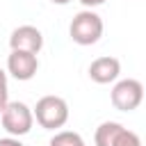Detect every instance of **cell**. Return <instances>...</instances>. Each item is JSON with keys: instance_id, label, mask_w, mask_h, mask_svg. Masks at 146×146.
<instances>
[{"instance_id": "obj_14", "label": "cell", "mask_w": 146, "mask_h": 146, "mask_svg": "<svg viewBox=\"0 0 146 146\" xmlns=\"http://www.w3.org/2000/svg\"><path fill=\"white\" fill-rule=\"evenodd\" d=\"M78 146H87V144H84V141H82V144H78Z\"/></svg>"}, {"instance_id": "obj_4", "label": "cell", "mask_w": 146, "mask_h": 146, "mask_svg": "<svg viewBox=\"0 0 146 146\" xmlns=\"http://www.w3.org/2000/svg\"><path fill=\"white\" fill-rule=\"evenodd\" d=\"M96 146H141V137L135 130H128L123 123L103 121L94 135Z\"/></svg>"}, {"instance_id": "obj_7", "label": "cell", "mask_w": 146, "mask_h": 146, "mask_svg": "<svg viewBox=\"0 0 146 146\" xmlns=\"http://www.w3.org/2000/svg\"><path fill=\"white\" fill-rule=\"evenodd\" d=\"M9 46L11 50H25V52L39 55L43 48V34L34 25H18L9 36Z\"/></svg>"}, {"instance_id": "obj_8", "label": "cell", "mask_w": 146, "mask_h": 146, "mask_svg": "<svg viewBox=\"0 0 146 146\" xmlns=\"http://www.w3.org/2000/svg\"><path fill=\"white\" fill-rule=\"evenodd\" d=\"M119 73H121V62H119L116 57H110V55L96 57V59L89 64V78H91L96 84L116 82V80H119Z\"/></svg>"}, {"instance_id": "obj_1", "label": "cell", "mask_w": 146, "mask_h": 146, "mask_svg": "<svg viewBox=\"0 0 146 146\" xmlns=\"http://www.w3.org/2000/svg\"><path fill=\"white\" fill-rule=\"evenodd\" d=\"M32 116L46 130L64 128L68 121V103L62 96H41L32 110Z\"/></svg>"}, {"instance_id": "obj_11", "label": "cell", "mask_w": 146, "mask_h": 146, "mask_svg": "<svg viewBox=\"0 0 146 146\" xmlns=\"http://www.w3.org/2000/svg\"><path fill=\"white\" fill-rule=\"evenodd\" d=\"M0 146H23V141L18 137H2L0 139Z\"/></svg>"}, {"instance_id": "obj_10", "label": "cell", "mask_w": 146, "mask_h": 146, "mask_svg": "<svg viewBox=\"0 0 146 146\" xmlns=\"http://www.w3.org/2000/svg\"><path fill=\"white\" fill-rule=\"evenodd\" d=\"M9 103V84H7V73L0 68V112Z\"/></svg>"}, {"instance_id": "obj_9", "label": "cell", "mask_w": 146, "mask_h": 146, "mask_svg": "<svg viewBox=\"0 0 146 146\" xmlns=\"http://www.w3.org/2000/svg\"><path fill=\"white\" fill-rule=\"evenodd\" d=\"M78 144H82V137L78 132H73V130H59V132L52 135V139H50L48 146H78Z\"/></svg>"}, {"instance_id": "obj_2", "label": "cell", "mask_w": 146, "mask_h": 146, "mask_svg": "<svg viewBox=\"0 0 146 146\" xmlns=\"http://www.w3.org/2000/svg\"><path fill=\"white\" fill-rule=\"evenodd\" d=\"M103 18L91 11V9H82L73 16L71 25H68V34L78 46H94L98 43V39L103 36Z\"/></svg>"}, {"instance_id": "obj_5", "label": "cell", "mask_w": 146, "mask_h": 146, "mask_svg": "<svg viewBox=\"0 0 146 146\" xmlns=\"http://www.w3.org/2000/svg\"><path fill=\"white\" fill-rule=\"evenodd\" d=\"M110 100H112L114 110H119V112H135L144 100V84L135 78L119 80L112 87Z\"/></svg>"}, {"instance_id": "obj_13", "label": "cell", "mask_w": 146, "mask_h": 146, "mask_svg": "<svg viewBox=\"0 0 146 146\" xmlns=\"http://www.w3.org/2000/svg\"><path fill=\"white\" fill-rule=\"evenodd\" d=\"M50 2H52V5H68L71 0H50Z\"/></svg>"}, {"instance_id": "obj_6", "label": "cell", "mask_w": 146, "mask_h": 146, "mask_svg": "<svg viewBox=\"0 0 146 146\" xmlns=\"http://www.w3.org/2000/svg\"><path fill=\"white\" fill-rule=\"evenodd\" d=\"M39 71V57L34 52H25V50H11L7 57V73L21 82H27L36 75Z\"/></svg>"}, {"instance_id": "obj_12", "label": "cell", "mask_w": 146, "mask_h": 146, "mask_svg": "<svg viewBox=\"0 0 146 146\" xmlns=\"http://www.w3.org/2000/svg\"><path fill=\"white\" fill-rule=\"evenodd\" d=\"M80 2H82L87 9H94V7H100V5H105L107 0H80Z\"/></svg>"}, {"instance_id": "obj_3", "label": "cell", "mask_w": 146, "mask_h": 146, "mask_svg": "<svg viewBox=\"0 0 146 146\" xmlns=\"http://www.w3.org/2000/svg\"><path fill=\"white\" fill-rule=\"evenodd\" d=\"M0 121H2V128L9 132V137H23L34 125L32 110L21 100H9L0 112Z\"/></svg>"}]
</instances>
